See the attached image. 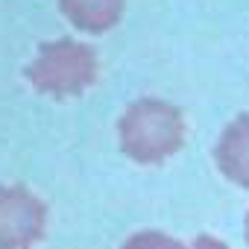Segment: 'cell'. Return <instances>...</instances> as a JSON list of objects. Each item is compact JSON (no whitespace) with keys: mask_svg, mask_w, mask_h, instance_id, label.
I'll return each mask as SVG.
<instances>
[{"mask_svg":"<svg viewBox=\"0 0 249 249\" xmlns=\"http://www.w3.org/2000/svg\"><path fill=\"white\" fill-rule=\"evenodd\" d=\"M120 249H188V246L164 231H135L123 240Z\"/></svg>","mask_w":249,"mask_h":249,"instance_id":"cell-6","label":"cell"},{"mask_svg":"<svg viewBox=\"0 0 249 249\" xmlns=\"http://www.w3.org/2000/svg\"><path fill=\"white\" fill-rule=\"evenodd\" d=\"M217 170L237 188L249 191V111L237 114L220 132L214 147Z\"/></svg>","mask_w":249,"mask_h":249,"instance_id":"cell-4","label":"cell"},{"mask_svg":"<svg viewBox=\"0 0 249 249\" xmlns=\"http://www.w3.org/2000/svg\"><path fill=\"white\" fill-rule=\"evenodd\" d=\"M243 237H246V246H249V211H246V220H243Z\"/></svg>","mask_w":249,"mask_h":249,"instance_id":"cell-8","label":"cell"},{"mask_svg":"<svg viewBox=\"0 0 249 249\" xmlns=\"http://www.w3.org/2000/svg\"><path fill=\"white\" fill-rule=\"evenodd\" d=\"M188 249H229V246L214 234H199V237H194V243Z\"/></svg>","mask_w":249,"mask_h":249,"instance_id":"cell-7","label":"cell"},{"mask_svg":"<svg viewBox=\"0 0 249 249\" xmlns=\"http://www.w3.org/2000/svg\"><path fill=\"white\" fill-rule=\"evenodd\" d=\"M24 73L38 94L79 97L97 79V53L85 41L73 38L44 41Z\"/></svg>","mask_w":249,"mask_h":249,"instance_id":"cell-2","label":"cell"},{"mask_svg":"<svg viewBox=\"0 0 249 249\" xmlns=\"http://www.w3.org/2000/svg\"><path fill=\"white\" fill-rule=\"evenodd\" d=\"M117 141L135 164H161L185 144V117L167 100L141 97L123 111Z\"/></svg>","mask_w":249,"mask_h":249,"instance_id":"cell-1","label":"cell"},{"mask_svg":"<svg viewBox=\"0 0 249 249\" xmlns=\"http://www.w3.org/2000/svg\"><path fill=\"white\" fill-rule=\"evenodd\" d=\"M47 234V205L24 185L0 188V249H33Z\"/></svg>","mask_w":249,"mask_h":249,"instance_id":"cell-3","label":"cell"},{"mask_svg":"<svg viewBox=\"0 0 249 249\" xmlns=\"http://www.w3.org/2000/svg\"><path fill=\"white\" fill-rule=\"evenodd\" d=\"M123 6L126 0H59L62 15L82 33L100 36L117 27L123 18Z\"/></svg>","mask_w":249,"mask_h":249,"instance_id":"cell-5","label":"cell"}]
</instances>
